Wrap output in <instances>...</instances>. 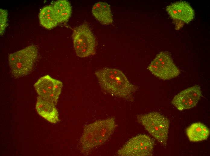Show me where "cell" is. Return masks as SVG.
Masks as SVG:
<instances>
[{
  "label": "cell",
  "mask_w": 210,
  "mask_h": 156,
  "mask_svg": "<svg viewBox=\"0 0 210 156\" xmlns=\"http://www.w3.org/2000/svg\"><path fill=\"white\" fill-rule=\"evenodd\" d=\"M56 106L39 96L37 98L36 109L41 117L49 122L55 124L59 121V113Z\"/></svg>",
  "instance_id": "obj_11"
},
{
  "label": "cell",
  "mask_w": 210,
  "mask_h": 156,
  "mask_svg": "<svg viewBox=\"0 0 210 156\" xmlns=\"http://www.w3.org/2000/svg\"><path fill=\"white\" fill-rule=\"evenodd\" d=\"M201 95L200 86L195 85L176 95L173 99L172 104L179 110L190 109L196 105Z\"/></svg>",
  "instance_id": "obj_9"
},
{
  "label": "cell",
  "mask_w": 210,
  "mask_h": 156,
  "mask_svg": "<svg viewBox=\"0 0 210 156\" xmlns=\"http://www.w3.org/2000/svg\"><path fill=\"white\" fill-rule=\"evenodd\" d=\"M147 69L154 75L164 80L175 78L180 73L170 55L167 52L158 53L149 64Z\"/></svg>",
  "instance_id": "obj_7"
},
{
  "label": "cell",
  "mask_w": 210,
  "mask_h": 156,
  "mask_svg": "<svg viewBox=\"0 0 210 156\" xmlns=\"http://www.w3.org/2000/svg\"><path fill=\"white\" fill-rule=\"evenodd\" d=\"M116 126L114 117L97 120L86 125L79 141L81 153L88 154L93 149L103 144Z\"/></svg>",
  "instance_id": "obj_2"
},
{
  "label": "cell",
  "mask_w": 210,
  "mask_h": 156,
  "mask_svg": "<svg viewBox=\"0 0 210 156\" xmlns=\"http://www.w3.org/2000/svg\"><path fill=\"white\" fill-rule=\"evenodd\" d=\"M92 12L95 18L102 24L108 25L113 22L110 6L107 3L99 2L95 3Z\"/></svg>",
  "instance_id": "obj_12"
},
{
  "label": "cell",
  "mask_w": 210,
  "mask_h": 156,
  "mask_svg": "<svg viewBox=\"0 0 210 156\" xmlns=\"http://www.w3.org/2000/svg\"><path fill=\"white\" fill-rule=\"evenodd\" d=\"M62 86L60 80L46 75L39 79L34 86L39 96L56 105Z\"/></svg>",
  "instance_id": "obj_8"
},
{
  "label": "cell",
  "mask_w": 210,
  "mask_h": 156,
  "mask_svg": "<svg viewBox=\"0 0 210 156\" xmlns=\"http://www.w3.org/2000/svg\"><path fill=\"white\" fill-rule=\"evenodd\" d=\"M38 52L36 46L31 45L9 55V65L14 77L26 76L32 70Z\"/></svg>",
  "instance_id": "obj_3"
},
{
  "label": "cell",
  "mask_w": 210,
  "mask_h": 156,
  "mask_svg": "<svg viewBox=\"0 0 210 156\" xmlns=\"http://www.w3.org/2000/svg\"><path fill=\"white\" fill-rule=\"evenodd\" d=\"M186 131L189 140L194 142L206 140L210 134L208 128L200 122L192 124L187 128Z\"/></svg>",
  "instance_id": "obj_13"
},
{
  "label": "cell",
  "mask_w": 210,
  "mask_h": 156,
  "mask_svg": "<svg viewBox=\"0 0 210 156\" xmlns=\"http://www.w3.org/2000/svg\"><path fill=\"white\" fill-rule=\"evenodd\" d=\"M137 119L160 143L166 146L169 122L166 117L156 112L138 115Z\"/></svg>",
  "instance_id": "obj_4"
},
{
  "label": "cell",
  "mask_w": 210,
  "mask_h": 156,
  "mask_svg": "<svg viewBox=\"0 0 210 156\" xmlns=\"http://www.w3.org/2000/svg\"><path fill=\"white\" fill-rule=\"evenodd\" d=\"M52 7L55 16L58 23L66 21L71 16L72 7L70 3L67 0L56 1Z\"/></svg>",
  "instance_id": "obj_14"
},
{
  "label": "cell",
  "mask_w": 210,
  "mask_h": 156,
  "mask_svg": "<svg viewBox=\"0 0 210 156\" xmlns=\"http://www.w3.org/2000/svg\"><path fill=\"white\" fill-rule=\"evenodd\" d=\"M8 12L6 10L0 9V33L2 35L7 26Z\"/></svg>",
  "instance_id": "obj_16"
},
{
  "label": "cell",
  "mask_w": 210,
  "mask_h": 156,
  "mask_svg": "<svg viewBox=\"0 0 210 156\" xmlns=\"http://www.w3.org/2000/svg\"><path fill=\"white\" fill-rule=\"evenodd\" d=\"M95 74L104 91L127 101H133L134 94L138 87L130 82L122 71L114 68H104Z\"/></svg>",
  "instance_id": "obj_1"
},
{
  "label": "cell",
  "mask_w": 210,
  "mask_h": 156,
  "mask_svg": "<svg viewBox=\"0 0 210 156\" xmlns=\"http://www.w3.org/2000/svg\"><path fill=\"white\" fill-rule=\"evenodd\" d=\"M39 19L41 24L45 28L51 29L58 23L55 16L52 6H46L40 10Z\"/></svg>",
  "instance_id": "obj_15"
},
{
  "label": "cell",
  "mask_w": 210,
  "mask_h": 156,
  "mask_svg": "<svg viewBox=\"0 0 210 156\" xmlns=\"http://www.w3.org/2000/svg\"><path fill=\"white\" fill-rule=\"evenodd\" d=\"M154 145V140L145 134L132 137L118 150L120 156H150L153 155Z\"/></svg>",
  "instance_id": "obj_6"
},
{
  "label": "cell",
  "mask_w": 210,
  "mask_h": 156,
  "mask_svg": "<svg viewBox=\"0 0 210 156\" xmlns=\"http://www.w3.org/2000/svg\"><path fill=\"white\" fill-rule=\"evenodd\" d=\"M72 36L75 50L78 56L85 57L95 54L96 39L87 22L75 28Z\"/></svg>",
  "instance_id": "obj_5"
},
{
  "label": "cell",
  "mask_w": 210,
  "mask_h": 156,
  "mask_svg": "<svg viewBox=\"0 0 210 156\" xmlns=\"http://www.w3.org/2000/svg\"><path fill=\"white\" fill-rule=\"evenodd\" d=\"M166 10L173 19L181 20L186 23L190 22L195 16L194 10L185 1L173 3L166 7Z\"/></svg>",
  "instance_id": "obj_10"
}]
</instances>
